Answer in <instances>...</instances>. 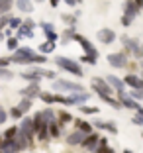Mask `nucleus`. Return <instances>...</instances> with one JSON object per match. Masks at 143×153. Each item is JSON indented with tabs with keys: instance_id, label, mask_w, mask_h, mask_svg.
Segmentation results:
<instances>
[{
	"instance_id": "nucleus-1",
	"label": "nucleus",
	"mask_w": 143,
	"mask_h": 153,
	"mask_svg": "<svg viewBox=\"0 0 143 153\" xmlns=\"http://www.w3.org/2000/svg\"><path fill=\"white\" fill-rule=\"evenodd\" d=\"M53 90L55 92H69V94H75V92H84V86L79 85V82H73V81H65V79H55Z\"/></svg>"
},
{
	"instance_id": "nucleus-2",
	"label": "nucleus",
	"mask_w": 143,
	"mask_h": 153,
	"mask_svg": "<svg viewBox=\"0 0 143 153\" xmlns=\"http://www.w3.org/2000/svg\"><path fill=\"white\" fill-rule=\"evenodd\" d=\"M55 65L57 67H61L63 71H67V73H71V75H75V76H82L84 75V71L81 69V65L76 63V61H73V59H69V57H55Z\"/></svg>"
},
{
	"instance_id": "nucleus-3",
	"label": "nucleus",
	"mask_w": 143,
	"mask_h": 153,
	"mask_svg": "<svg viewBox=\"0 0 143 153\" xmlns=\"http://www.w3.org/2000/svg\"><path fill=\"white\" fill-rule=\"evenodd\" d=\"M120 39H122V43H124V47H125L124 53H133V57H137V59L143 57V45L139 43L137 39H131V37H127V36H122Z\"/></svg>"
},
{
	"instance_id": "nucleus-4",
	"label": "nucleus",
	"mask_w": 143,
	"mask_h": 153,
	"mask_svg": "<svg viewBox=\"0 0 143 153\" xmlns=\"http://www.w3.org/2000/svg\"><path fill=\"white\" fill-rule=\"evenodd\" d=\"M92 88L98 96H112V86L106 82V79L102 76H94L92 79Z\"/></svg>"
},
{
	"instance_id": "nucleus-5",
	"label": "nucleus",
	"mask_w": 143,
	"mask_h": 153,
	"mask_svg": "<svg viewBox=\"0 0 143 153\" xmlns=\"http://www.w3.org/2000/svg\"><path fill=\"white\" fill-rule=\"evenodd\" d=\"M75 41H79L81 43V47L84 49L86 57H92V59H98V51H96V47H94L92 43H90L88 39H86L84 36H81V33H75V37H73Z\"/></svg>"
},
{
	"instance_id": "nucleus-6",
	"label": "nucleus",
	"mask_w": 143,
	"mask_h": 153,
	"mask_svg": "<svg viewBox=\"0 0 143 153\" xmlns=\"http://www.w3.org/2000/svg\"><path fill=\"white\" fill-rule=\"evenodd\" d=\"M33 27H36V22L33 20H24L22 26L16 30V39H22V37H33Z\"/></svg>"
},
{
	"instance_id": "nucleus-7",
	"label": "nucleus",
	"mask_w": 143,
	"mask_h": 153,
	"mask_svg": "<svg viewBox=\"0 0 143 153\" xmlns=\"http://www.w3.org/2000/svg\"><path fill=\"white\" fill-rule=\"evenodd\" d=\"M108 63L112 65L114 69H124L127 65V55L122 51V53H110L108 55Z\"/></svg>"
},
{
	"instance_id": "nucleus-8",
	"label": "nucleus",
	"mask_w": 143,
	"mask_h": 153,
	"mask_svg": "<svg viewBox=\"0 0 143 153\" xmlns=\"http://www.w3.org/2000/svg\"><path fill=\"white\" fill-rule=\"evenodd\" d=\"M141 8H143L141 0H137V2H125V4H124V16L135 20V16L139 14V10H141Z\"/></svg>"
},
{
	"instance_id": "nucleus-9",
	"label": "nucleus",
	"mask_w": 143,
	"mask_h": 153,
	"mask_svg": "<svg viewBox=\"0 0 143 153\" xmlns=\"http://www.w3.org/2000/svg\"><path fill=\"white\" fill-rule=\"evenodd\" d=\"M39 92H41L39 82H30V85H27L26 88L20 90V94H22L24 98H27V100H33L36 96H39Z\"/></svg>"
},
{
	"instance_id": "nucleus-10",
	"label": "nucleus",
	"mask_w": 143,
	"mask_h": 153,
	"mask_svg": "<svg viewBox=\"0 0 143 153\" xmlns=\"http://www.w3.org/2000/svg\"><path fill=\"white\" fill-rule=\"evenodd\" d=\"M0 151H2V153H20V151H22V147H20L18 140L14 137V140H2Z\"/></svg>"
},
{
	"instance_id": "nucleus-11",
	"label": "nucleus",
	"mask_w": 143,
	"mask_h": 153,
	"mask_svg": "<svg viewBox=\"0 0 143 153\" xmlns=\"http://www.w3.org/2000/svg\"><path fill=\"white\" fill-rule=\"evenodd\" d=\"M98 140H100V135L96 134V131H92V134H88L82 140V143H81V147H84L86 151H96V145H98Z\"/></svg>"
},
{
	"instance_id": "nucleus-12",
	"label": "nucleus",
	"mask_w": 143,
	"mask_h": 153,
	"mask_svg": "<svg viewBox=\"0 0 143 153\" xmlns=\"http://www.w3.org/2000/svg\"><path fill=\"white\" fill-rule=\"evenodd\" d=\"M96 37H98L102 43L110 45V43H114V41H116V32H114V30H110V27H102V30H98Z\"/></svg>"
},
{
	"instance_id": "nucleus-13",
	"label": "nucleus",
	"mask_w": 143,
	"mask_h": 153,
	"mask_svg": "<svg viewBox=\"0 0 143 153\" xmlns=\"http://www.w3.org/2000/svg\"><path fill=\"white\" fill-rule=\"evenodd\" d=\"M106 82H108L110 86H112V90L116 88V92H118V94H125V85H124V81H122V79H118L116 75L106 76Z\"/></svg>"
},
{
	"instance_id": "nucleus-14",
	"label": "nucleus",
	"mask_w": 143,
	"mask_h": 153,
	"mask_svg": "<svg viewBox=\"0 0 143 153\" xmlns=\"http://www.w3.org/2000/svg\"><path fill=\"white\" fill-rule=\"evenodd\" d=\"M88 98H90L88 92H75V94H69L71 106H86V100Z\"/></svg>"
},
{
	"instance_id": "nucleus-15",
	"label": "nucleus",
	"mask_w": 143,
	"mask_h": 153,
	"mask_svg": "<svg viewBox=\"0 0 143 153\" xmlns=\"http://www.w3.org/2000/svg\"><path fill=\"white\" fill-rule=\"evenodd\" d=\"M118 96H120V104L122 106H125V108H130V110H135V112L139 110V102H135V100L130 98L127 94H118Z\"/></svg>"
},
{
	"instance_id": "nucleus-16",
	"label": "nucleus",
	"mask_w": 143,
	"mask_h": 153,
	"mask_svg": "<svg viewBox=\"0 0 143 153\" xmlns=\"http://www.w3.org/2000/svg\"><path fill=\"white\" fill-rule=\"evenodd\" d=\"M92 128H98V130H106V131H110V134H118L116 124H112V122H102V120H96Z\"/></svg>"
},
{
	"instance_id": "nucleus-17",
	"label": "nucleus",
	"mask_w": 143,
	"mask_h": 153,
	"mask_svg": "<svg viewBox=\"0 0 143 153\" xmlns=\"http://www.w3.org/2000/svg\"><path fill=\"white\" fill-rule=\"evenodd\" d=\"M84 137H86V135L82 134V131L76 130V131H73V134H69V135H67V143H69V145H81Z\"/></svg>"
},
{
	"instance_id": "nucleus-18",
	"label": "nucleus",
	"mask_w": 143,
	"mask_h": 153,
	"mask_svg": "<svg viewBox=\"0 0 143 153\" xmlns=\"http://www.w3.org/2000/svg\"><path fill=\"white\" fill-rule=\"evenodd\" d=\"M75 126H76V130L82 131L84 135H88V134H92V131H94L92 124H88V122H84V120H75Z\"/></svg>"
},
{
	"instance_id": "nucleus-19",
	"label": "nucleus",
	"mask_w": 143,
	"mask_h": 153,
	"mask_svg": "<svg viewBox=\"0 0 143 153\" xmlns=\"http://www.w3.org/2000/svg\"><path fill=\"white\" fill-rule=\"evenodd\" d=\"M22 79H26V81H30V82H39L41 81V75H39L37 69H31V71L22 73Z\"/></svg>"
},
{
	"instance_id": "nucleus-20",
	"label": "nucleus",
	"mask_w": 143,
	"mask_h": 153,
	"mask_svg": "<svg viewBox=\"0 0 143 153\" xmlns=\"http://www.w3.org/2000/svg\"><path fill=\"white\" fill-rule=\"evenodd\" d=\"M31 126H33V131H36V134L41 130V128L47 126V124L43 122V118H41V112H36V116L31 118Z\"/></svg>"
},
{
	"instance_id": "nucleus-21",
	"label": "nucleus",
	"mask_w": 143,
	"mask_h": 153,
	"mask_svg": "<svg viewBox=\"0 0 143 153\" xmlns=\"http://www.w3.org/2000/svg\"><path fill=\"white\" fill-rule=\"evenodd\" d=\"M94 153H114V149L108 147L106 137H100V140H98V145H96V151H94Z\"/></svg>"
},
{
	"instance_id": "nucleus-22",
	"label": "nucleus",
	"mask_w": 143,
	"mask_h": 153,
	"mask_svg": "<svg viewBox=\"0 0 143 153\" xmlns=\"http://www.w3.org/2000/svg\"><path fill=\"white\" fill-rule=\"evenodd\" d=\"M31 55H33V49H31V47H18V49H16V53H14V57L30 59Z\"/></svg>"
},
{
	"instance_id": "nucleus-23",
	"label": "nucleus",
	"mask_w": 143,
	"mask_h": 153,
	"mask_svg": "<svg viewBox=\"0 0 143 153\" xmlns=\"http://www.w3.org/2000/svg\"><path fill=\"white\" fill-rule=\"evenodd\" d=\"M47 131H49V137H59L61 135V126L57 124V120L47 124Z\"/></svg>"
},
{
	"instance_id": "nucleus-24",
	"label": "nucleus",
	"mask_w": 143,
	"mask_h": 153,
	"mask_svg": "<svg viewBox=\"0 0 143 153\" xmlns=\"http://www.w3.org/2000/svg\"><path fill=\"white\" fill-rule=\"evenodd\" d=\"M55 116H57V114L53 112V108H45V110H41V118H43L45 124H51V122H55Z\"/></svg>"
},
{
	"instance_id": "nucleus-25",
	"label": "nucleus",
	"mask_w": 143,
	"mask_h": 153,
	"mask_svg": "<svg viewBox=\"0 0 143 153\" xmlns=\"http://www.w3.org/2000/svg\"><path fill=\"white\" fill-rule=\"evenodd\" d=\"M57 116H59V120H57V124H59V126H61V124H69V122H73L71 112H67V110H61V112H59Z\"/></svg>"
},
{
	"instance_id": "nucleus-26",
	"label": "nucleus",
	"mask_w": 143,
	"mask_h": 153,
	"mask_svg": "<svg viewBox=\"0 0 143 153\" xmlns=\"http://www.w3.org/2000/svg\"><path fill=\"white\" fill-rule=\"evenodd\" d=\"M18 110H20L22 114L30 112V110H31V100H27V98H22V100L18 102Z\"/></svg>"
},
{
	"instance_id": "nucleus-27",
	"label": "nucleus",
	"mask_w": 143,
	"mask_h": 153,
	"mask_svg": "<svg viewBox=\"0 0 143 153\" xmlns=\"http://www.w3.org/2000/svg\"><path fill=\"white\" fill-rule=\"evenodd\" d=\"M16 6H18V10H22V12H27V14L33 10V4H31V2H26V0H20V2H16Z\"/></svg>"
},
{
	"instance_id": "nucleus-28",
	"label": "nucleus",
	"mask_w": 143,
	"mask_h": 153,
	"mask_svg": "<svg viewBox=\"0 0 143 153\" xmlns=\"http://www.w3.org/2000/svg\"><path fill=\"white\" fill-rule=\"evenodd\" d=\"M16 135H18V126H12V128H8V130L4 131L2 140H14Z\"/></svg>"
},
{
	"instance_id": "nucleus-29",
	"label": "nucleus",
	"mask_w": 143,
	"mask_h": 153,
	"mask_svg": "<svg viewBox=\"0 0 143 153\" xmlns=\"http://www.w3.org/2000/svg\"><path fill=\"white\" fill-rule=\"evenodd\" d=\"M45 61H47V57H45V55L33 53V55H31V59H30V65H43Z\"/></svg>"
},
{
	"instance_id": "nucleus-30",
	"label": "nucleus",
	"mask_w": 143,
	"mask_h": 153,
	"mask_svg": "<svg viewBox=\"0 0 143 153\" xmlns=\"http://www.w3.org/2000/svg\"><path fill=\"white\" fill-rule=\"evenodd\" d=\"M37 49H39V53H53L55 51V43H47V41H45V43H41Z\"/></svg>"
},
{
	"instance_id": "nucleus-31",
	"label": "nucleus",
	"mask_w": 143,
	"mask_h": 153,
	"mask_svg": "<svg viewBox=\"0 0 143 153\" xmlns=\"http://www.w3.org/2000/svg\"><path fill=\"white\" fill-rule=\"evenodd\" d=\"M53 102L65 104V106H71V100H69V96H65V94H53Z\"/></svg>"
},
{
	"instance_id": "nucleus-32",
	"label": "nucleus",
	"mask_w": 143,
	"mask_h": 153,
	"mask_svg": "<svg viewBox=\"0 0 143 153\" xmlns=\"http://www.w3.org/2000/svg\"><path fill=\"white\" fill-rule=\"evenodd\" d=\"M100 98L104 100L106 104H110L112 108H122V104H120V100H116V98H112V96H100Z\"/></svg>"
},
{
	"instance_id": "nucleus-33",
	"label": "nucleus",
	"mask_w": 143,
	"mask_h": 153,
	"mask_svg": "<svg viewBox=\"0 0 143 153\" xmlns=\"http://www.w3.org/2000/svg\"><path fill=\"white\" fill-rule=\"evenodd\" d=\"M14 2H10V0H0V14H8Z\"/></svg>"
},
{
	"instance_id": "nucleus-34",
	"label": "nucleus",
	"mask_w": 143,
	"mask_h": 153,
	"mask_svg": "<svg viewBox=\"0 0 143 153\" xmlns=\"http://www.w3.org/2000/svg\"><path fill=\"white\" fill-rule=\"evenodd\" d=\"M8 118H14V120H22V118H24V114L18 110V106H14V108H10Z\"/></svg>"
},
{
	"instance_id": "nucleus-35",
	"label": "nucleus",
	"mask_w": 143,
	"mask_h": 153,
	"mask_svg": "<svg viewBox=\"0 0 143 153\" xmlns=\"http://www.w3.org/2000/svg\"><path fill=\"white\" fill-rule=\"evenodd\" d=\"M39 98L43 100L45 104H53V92H43V90H41V92H39Z\"/></svg>"
},
{
	"instance_id": "nucleus-36",
	"label": "nucleus",
	"mask_w": 143,
	"mask_h": 153,
	"mask_svg": "<svg viewBox=\"0 0 143 153\" xmlns=\"http://www.w3.org/2000/svg\"><path fill=\"white\" fill-rule=\"evenodd\" d=\"M6 47H8L10 51H16L20 47L18 45V39H16V37H8V41H6Z\"/></svg>"
},
{
	"instance_id": "nucleus-37",
	"label": "nucleus",
	"mask_w": 143,
	"mask_h": 153,
	"mask_svg": "<svg viewBox=\"0 0 143 153\" xmlns=\"http://www.w3.org/2000/svg\"><path fill=\"white\" fill-rule=\"evenodd\" d=\"M22 22H24V20H20V18H12L10 24H8V27H10V30H18V27L22 26Z\"/></svg>"
},
{
	"instance_id": "nucleus-38",
	"label": "nucleus",
	"mask_w": 143,
	"mask_h": 153,
	"mask_svg": "<svg viewBox=\"0 0 143 153\" xmlns=\"http://www.w3.org/2000/svg\"><path fill=\"white\" fill-rule=\"evenodd\" d=\"M82 114H98V108L96 106H81Z\"/></svg>"
},
{
	"instance_id": "nucleus-39",
	"label": "nucleus",
	"mask_w": 143,
	"mask_h": 153,
	"mask_svg": "<svg viewBox=\"0 0 143 153\" xmlns=\"http://www.w3.org/2000/svg\"><path fill=\"white\" fill-rule=\"evenodd\" d=\"M63 37H65V39H63V43H67L69 39H73V37H75V27H69L67 32L63 33Z\"/></svg>"
},
{
	"instance_id": "nucleus-40",
	"label": "nucleus",
	"mask_w": 143,
	"mask_h": 153,
	"mask_svg": "<svg viewBox=\"0 0 143 153\" xmlns=\"http://www.w3.org/2000/svg\"><path fill=\"white\" fill-rule=\"evenodd\" d=\"M39 26H41V30H43L45 33H49V32H55V27H53V24H49V22H41Z\"/></svg>"
},
{
	"instance_id": "nucleus-41",
	"label": "nucleus",
	"mask_w": 143,
	"mask_h": 153,
	"mask_svg": "<svg viewBox=\"0 0 143 153\" xmlns=\"http://www.w3.org/2000/svg\"><path fill=\"white\" fill-rule=\"evenodd\" d=\"M130 98H133L135 102H137V100H143V90H131V96Z\"/></svg>"
},
{
	"instance_id": "nucleus-42",
	"label": "nucleus",
	"mask_w": 143,
	"mask_h": 153,
	"mask_svg": "<svg viewBox=\"0 0 143 153\" xmlns=\"http://www.w3.org/2000/svg\"><path fill=\"white\" fill-rule=\"evenodd\" d=\"M45 37H47V43H55L59 36H57L55 32H49V33H45Z\"/></svg>"
},
{
	"instance_id": "nucleus-43",
	"label": "nucleus",
	"mask_w": 143,
	"mask_h": 153,
	"mask_svg": "<svg viewBox=\"0 0 143 153\" xmlns=\"http://www.w3.org/2000/svg\"><path fill=\"white\" fill-rule=\"evenodd\" d=\"M12 71H8V69H0V79H12Z\"/></svg>"
},
{
	"instance_id": "nucleus-44",
	"label": "nucleus",
	"mask_w": 143,
	"mask_h": 153,
	"mask_svg": "<svg viewBox=\"0 0 143 153\" xmlns=\"http://www.w3.org/2000/svg\"><path fill=\"white\" fill-rule=\"evenodd\" d=\"M63 20H65L67 24H71V27H73V26H75V22H76V16H69V14H65Z\"/></svg>"
},
{
	"instance_id": "nucleus-45",
	"label": "nucleus",
	"mask_w": 143,
	"mask_h": 153,
	"mask_svg": "<svg viewBox=\"0 0 143 153\" xmlns=\"http://www.w3.org/2000/svg\"><path fill=\"white\" fill-rule=\"evenodd\" d=\"M10 65V57H0V69H6Z\"/></svg>"
},
{
	"instance_id": "nucleus-46",
	"label": "nucleus",
	"mask_w": 143,
	"mask_h": 153,
	"mask_svg": "<svg viewBox=\"0 0 143 153\" xmlns=\"http://www.w3.org/2000/svg\"><path fill=\"white\" fill-rule=\"evenodd\" d=\"M131 22H133V20H131V18H127V16H122V26L130 27V26H131Z\"/></svg>"
},
{
	"instance_id": "nucleus-47",
	"label": "nucleus",
	"mask_w": 143,
	"mask_h": 153,
	"mask_svg": "<svg viewBox=\"0 0 143 153\" xmlns=\"http://www.w3.org/2000/svg\"><path fill=\"white\" fill-rule=\"evenodd\" d=\"M81 61H82V63H88V65H96V59H92V57H86V55L81 59Z\"/></svg>"
},
{
	"instance_id": "nucleus-48",
	"label": "nucleus",
	"mask_w": 143,
	"mask_h": 153,
	"mask_svg": "<svg viewBox=\"0 0 143 153\" xmlns=\"http://www.w3.org/2000/svg\"><path fill=\"white\" fill-rule=\"evenodd\" d=\"M6 118H8V112L0 108V124H4V122H6Z\"/></svg>"
},
{
	"instance_id": "nucleus-49",
	"label": "nucleus",
	"mask_w": 143,
	"mask_h": 153,
	"mask_svg": "<svg viewBox=\"0 0 143 153\" xmlns=\"http://www.w3.org/2000/svg\"><path fill=\"white\" fill-rule=\"evenodd\" d=\"M131 122H133V124H137V126H143V120L139 116H133V118H131Z\"/></svg>"
},
{
	"instance_id": "nucleus-50",
	"label": "nucleus",
	"mask_w": 143,
	"mask_h": 153,
	"mask_svg": "<svg viewBox=\"0 0 143 153\" xmlns=\"http://www.w3.org/2000/svg\"><path fill=\"white\" fill-rule=\"evenodd\" d=\"M65 4H67V6H71V8H75V6H79V2H76V0H67Z\"/></svg>"
},
{
	"instance_id": "nucleus-51",
	"label": "nucleus",
	"mask_w": 143,
	"mask_h": 153,
	"mask_svg": "<svg viewBox=\"0 0 143 153\" xmlns=\"http://www.w3.org/2000/svg\"><path fill=\"white\" fill-rule=\"evenodd\" d=\"M49 6H51V8H57V6H59V2H57V0H51V2H49Z\"/></svg>"
},
{
	"instance_id": "nucleus-52",
	"label": "nucleus",
	"mask_w": 143,
	"mask_h": 153,
	"mask_svg": "<svg viewBox=\"0 0 143 153\" xmlns=\"http://www.w3.org/2000/svg\"><path fill=\"white\" fill-rule=\"evenodd\" d=\"M137 116L143 120V106H139V110H137Z\"/></svg>"
},
{
	"instance_id": "nucleus-53",
	"label": "nucleus",
	"mask_w": 143,
	"mask_h": 153,
	"mask_svg": "<svg viewBox=\"0 0 143 153\" xmlns=\"http://www.w3.org/2000/svg\"><path fill=\"white\" fill-rule=\"evenodd\" d=\"M124 153H133V151H130V149H125V151H124Z\"/></svg>"
},
{
	"instance_id": "nucleus-54",
	"label": "nucleus",
	"mask_w": 143,
	"mask_h": 153,
	"mask_svg": "<svg viewBox=\"0 0 143 153\" xmlns=\"http://www.w3.org/2000/svg\"><path fill=\"white\" fill-rule=\"evenodd\" d=\"M2 37H4V33H2V32H0V39H2Z\"/></svg>"
},
{
	"instance_id": "nucleus-55",
	"label": "nucleus",
	"mask_w": 143,
	"mask_h": 153,
	"mask_svg": "<svg viewBox=\"0 0 143 153\" xmlns=\"http://www.w3.org/2000/svg\"><path fill=\"white\" fill-rule=\"evenodd\" d=\"M0 145H2V140H0ZM0 153H2V151H0Z\"/></svg>"
},
{
	"instance_id": "nucleus-56",
	"label": "nucleus",
	"mask_w": 143,
	"mask_h": 153,
	"mask_svg": "<svg viewBox=\"0 0 143 153\" xmlns=\"http://www.w3.org/2000/svg\"><path fill=\"white\" fill-rule=\"evenodd\" d=\"M141 135H143V134H141Z\"/></svg>"
}]
</instances>
